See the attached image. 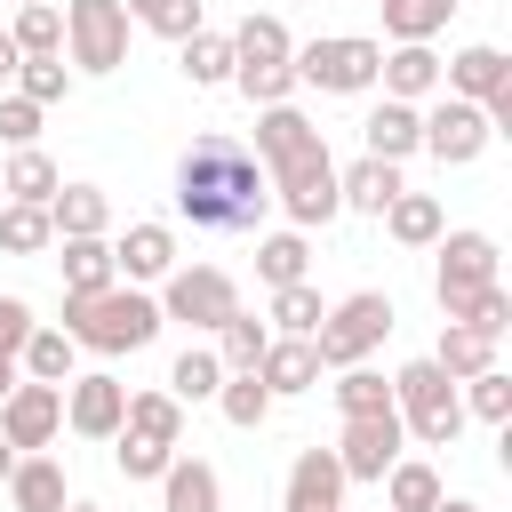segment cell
<instances>
[{"instance_id": "74e56055", "label": "cell", "mask_w": 512, "mask_h": 512, "mask_svg": "<svg viewBox=\"0 0 512 512\" xmlns=\"http://www.w3.org/2000/svg\"><path fill=\"white\" fill-rule=\"evenodd\" d=\"M264 344H272V328H264L256 312L216 320V360H224V368H256V360H264Z\"/></svg>"}, {"instance_id": "52a82bcc", "label": "cell", "mask_w": 512, "mask_h": 512, "mask_svg": "<svg viewBox=\"0 0 512 512\" xmlns=\"http://www.w3.org/2000/svg\"><path fill=\"white\" fill-rule=\"evenodd\" d=\"M232 312H240V288L216 264H176L168 288H160V320H184V328H208L216 336V320H232Z\"/></svg>"}, {"instance_id": "8992f818", "label": "cell", "mask_w": 512, "mask_h": 512, "mask_svg": "<svg viewBox=\"0 0 512 512\" xmlns=\"http://www.w3.org/2000/svg\"><path fill=\"white\" fill-rule=\"evenodd\" d=\"M384 336H392V296H384V288H352L344 304L320 312L312 352H320V368H352V360H368Z\"/></svg>"}, {"instance_id": "b9f144b4", "label": "cell", "mask_w": 512, "mask_h": 512, "mask_svg": "<svg viewBox=\"0 0 512 512\" xmlns=\"http://www.w3.org/2000/svg\"><path fill=\"white\" fill-rule=\"evenodd\" d=\"M448 320H464V328H480V336H504V328H512V296H504V280H488V288L456 296V304H448Z\"/></svg>"}, {"instance_id": "681fc988", "label": "cell", "mask_w": 512, "mask_h": 512, "mask_svg": "<svg viewBox=\"0 0 512 512\" xmlns=\"http://www.w3.org/2000/svg\"><path fill=\"white\" fill-rule=\"evenodd\" d=\"M32 328H40V320H32V304H24V296H0V360H16Z\"/></svg>"}, {"instance_id": "44dd1931", "label": "cell", "mask_w": 512, "mask_h": 512, "mask_svg": "<svg viewBox=\"0 0 512 512\" xmlns=\"http://www.w3.org/2000/svg\"><path fill=\"white\" fill-rule=\"evenodd\" d=\"M48 224H56V240H88V232L112 224V200L96 184H56L48 192Z\"/></svg>"}, {"instance_id": "4fadbf2b", "label": "cell", "mask_w": 512, "mask_h": 512, "mask_svg": "<svg viewBox=\"0 0 512 512\" xmlns=\"http://www.w3.org/2000/svg\"><path fill=\"white\" fill-rule=\"evenodd\" d=\"M64 424H72L80 440H112V432L128 424V384L104 376V368H96V376H72V384H64Z\"/></svg>"}, {"instance_id": "9a60e30c", "label": "cell", "mask_w": 512, "mask_h": 512, "mask_svg": "<svg viewBox=\"0 0 512 512\" xmlns=\"http://www.w3.org/2000/svg\"><path fill=\"white\" fill-rule=\"evenodd\" d=\"M400 192H408V184H400V160H376V152H360L352 168H336V200H344V208H360V216H384Z\"/></svg>"}, {"instance_id": "ee69618b", "label": "cell", "mask_w": 512, "mask_h": 512, "mask_svg": "<svg viewBox=\"0 0 512 512\" xmlns=\"http://www.w3.org/2000/svg\"><path fill=\"white\" fill-rule=\"evenodd\" d=\"M144 32H160V40H192L200 32V0H120Z\"/></svg>"}, {"instance_id": "d6986e66", "label": "cell", "mask_w": 512, "mask_h": 512, "mask_svg": "<svg viewBox=\"0 0 512 512\" xmlns=\"http://www.w3.org/2000/svg\"><path fill=\"white\" fill-rule=\"evenodd\" d=\"M160 512H224V480H216V464H200V456H168V472H160Z\"/></svg>"}, {"instance_id": "7c38bea8", "label": "cell", "mask_w": 512, "mask_h": 512, "mask_svg": "<svg viewBox=\"0 0 512 512\" xmlns=\"http://www.w3.org/2000/svg\"><path fill=\"white\" fill-rule=\"evenodd\" d=\"M432 248H440V264H432V296H440V312H448L456 296H472V288L496 280V240H488V232H440Z\"/></svg>"}, {"instance_id": "d590c367", "label": "cell", "mask_w": 512, "mask_h": 512, "mask_svg": "<svg viewBox=\"0 0 512 512\" xmlns=\"http://www.w3.org/2000/svg\"><path fill=\"white\" fill-rule=\"evenodd\" d=\"M376 8H384V32L392 40H432L456 16V0H376Z\"/></svg>"}, {"instance_id": "816d5d0a", "label": "cell", "mask_w": 512, "mask_h": 512, "mask_svg": "<svg viewBox=\"0 0 512 512\" xmlns=\"http://www.w3.org/2000/svg\"><path fill=\"white\" fill-rule=\"evenodd\" d=\"M432 512H488V504H472V496H440Z\"/></svg>"}, {"instance_id": "cb8c5ba5", "label": "cell", "mask_w": 512, "mask_h": 512, "mask_svg": "<svg viewBox=\"0 0 512 512\" xmlns=\"http://www.w3.org/2000/svg\"><path fill=\"white\" fill-rule=\"evenodd\" d=\"M288 56H296V40H288V24H280V16H240V32H232V72L288 64Z\"/></svg>"}, {"instance_id": "277c9868", "label": "cell", "mask_w": 512, "mask_h": 512, "mask_svg": "<svg viewBox=\"0 0 512 512\" xmlns=\"http://www.w3.org/2000/svg\"><path fill=\"white\" fill-rule=\"evenodd\" d=\"M392 408H400V432L424 440V448H456V432H464V392L432 352L392 376Z\"/></svg>"}, {"instance_id": "7a4b0ae2", "label": "cell", "mask_w": 512, "mask_h": 512, "mask_svg": "<svg viewBox=\"0 0 512 512\" xmlns=\"http://www.w3.org/2000/svg\"><path fill=\"white\" fill-rule=\"evenodd\" d=\"M256 168L272 184V200L288 208L296 232L328 224L344 200H336V160H328V136L296 112V104H256Z\"/></svg>"}, {"instance_id": "7402d4cb", "label": "cell", "mask_w": 512, "mask_h": 512, "mask_svg": "<svg viewBox=\"0 0 512 512\" xmlns=\"http://www.w3.org/2000/svg\"><path fill=\"white\" fill-rule=\"evenodd\" d=\"M8 504H16V512H64V504H72V496H64V464H56V456H16Z\"/></svg>"}, {"instance_id": "1f68e13d", "label": "cell", "mask_w": 512, "mask_h": 512, "mask_svg": "<svg viewBox=\"0 0 512 512\" xmlns=\"http://www.w3.org/2000/svg\"><path fill=\"white\" fill-rule=\"evenodd\" d=\"M184 80H192V88H232V32H208V24H200V32L184 40Z\"/></svg>"}, {"instance_id": "5b68a950", "label": "cell", "mask_w": 512, "mask_h": 512, "mask_svg": "<svg viewBox=\"0 0 512 512\" xmlns=\"http://www.w3.org/2000/svg\"><path fill=\"white\" fill-rule=\"evenodd\" d=\"M288 64H296V88H320V96H368L384 48L360 40V32H320V40H304Z\"/></svg>"}, {"instance_id": "f5cc1de1", "label": "cell", "mask_w": 512, "mask_h": 512, "mask_svg": "<svg viewBox=\"0 0 512 512\" xmlns=\"http://www.w3.org/2000/svg\"><path fill=\"white\" fill-rule=\"evenodd\" d=\"M8 472H16V448H8V440H0V488H8Z\"/></svg>"}, {"instance_id": "ba28073f", "label": "cell", "mask_w": 512, "mask_h": 512, "mask_svg": "<svg viewBox=\"0 0 512 512\" xmlns=\"http://www.w3.org/2000/svg\"><path fill=\"white\" fill-rule=\"evenodd\" d=\"M64 48L80 72H120L128 64V8L120 0H72L64 8Z\"/></svg>"}, {"instance_id": "f546056e", "label": "cell", "mask_w": 512, "mask_h": 512, "mask_svg": "<svg viewBox=\"0 0 512 512\" xmlns=\"http://www.w3.org/2000/svg\"><path fill=\"white\" fill-rule=\"evenodd\" d=\"M448 488H440V472L432 464H416V456H400L392 472H384V512H432Z\"/></svg>"}, {"instance_id": "4dcf8cb0", "label": "cell", "mask_w": 512, "mask_h": 512, "mask_svg": "<svg viewBox=\"0 0 512 512\" xmlns=\"http://www.w3.org/2000/svg\"><path fill=\"white\" fill-rule=\"evenodd\" d=\"M8 40H16L24 56H64V8H48V0H16Z\"/></svg>"}, {"instance_id": "ab89813d", "label": "cell", "mask_w": 512, "mask_h": 512, "mask_svg": "<svg viewBox=\"0 0 512 512\" xmlns=\"http://www.w3.org/2000/svg\"><path fill=\"white\" fill-rule=\"evenodd\" d=\"M336 408H344V416H376V408H392V376H376L368 360L336 368Z\"/></svg>"}, {"instance_id": "11a10c76", "label": "cell", "mask_w": 512, "mask_h": 512, "mask_svg": "<svg viewBox=\"0 0 512 512\" xmlns=\"http://www.w3.org/2000/svg\"><path fill=\"white\" fill-rule=\"evenodd\" d=\"M64 512H104V504H88V496H72V504H64Z\"/></svg>"}, {"instance_id": "6da1fadb", "label": "cell", "mask_w": 512, "mask_h": 512, "mask_svg": "<svg viewBox=\"0 0 512 512\" xmlns=\"http://www.w3.org/2000/svg\"><path fill=\"white\" fill-rule=\"evenodd\" d=\"M264 208H272V184H264L256 152L240 136L208 128V136L184 144V160H176V216L192 232H256Z\"/></svg>"}, {"instance_id": "83f0119b", "label": "cell", "mask_w": 512, "mask_h": 512, "mask_svg": "<svg viewBox=\"0 0 512 512\" xmlns=\"http://www.w3.org/2000/svg\"><path fill=\"white\" fill-rule=\"evenodd\" d=\"M72 352H80V344H72L64 328H32L24 352H16V368H24L32 384H72Z\"/></svg>"}, {"instance_id": "f6af8a7d", "label": "cell", "mask_w": 512, "mask_h": 512, "mask_svg": "<svg viewBox=\"0 0 512 512\" xmlns=\"http://www.w3.org/2000/svg\"><path fill=\"white\" fill-rule=\"evenodd\" d=\"M16 96H32L40 112H48V104H64V96H72L64 56H24V64H16Z\"/></svg>"}, {"instance_id": "603a6c76", "label": "cell", "mask_w": 512, "mask_h": 512, "mask_svg": "<svg viewBox=\"0 0 512 512\" xmlns=\"http://www.w3.org/2000/svg\"><path fill=\"white\" fill-rule=\"evenodd\" d=\"M56 248H64V256H56V264H64V296H96V288H112V280H120V272H112V240H104V232H88V240H56Z\"/></svg>"}, {"instance_id": "ffe728a7", "label": "cell", "mask_w": 512, "mask_h": 512, "mask_svg": "<svg viewBox=\"0 0 512 512\" xmlns=\"http://www.w3.org/2000/svg\"><path fill=\"white\" fill-rule=\"evenodd\" d=\"M256 376H264L272 400H280V392H312V384H320V352H312V336H272L264 360H256Z\"/></svg>"}, {"instance_id": "f907efd6", "label": "cell", "mask_w": 512, "mask_h": 512, "mask_svg": "<svg viewBox=\"0 0 512 512\" xmlns=\"http://www.w3.org/2000/svg\"><path fill=\"white\" fill-rule=\"evenodd\" d=\"M16 64H24V48H16V40H8V24H0V88L16 80Z\"/></svg>"}, {"instance_id": "8fae6325", "label": "cell", "mask_w": 512, "mask_h": 512, "mask_svg": "<svg viewBox=\"0 0 512 512\" xmlns=\"http://www.w3.org/2000/svg\"><path fill=\"white\" fill-rule=\"evenodd\" d=\"M408 432H400V408H376V416H344V440H336V464L344 480H384L400 464Z\"/></svg>"}, {"instance_id": "db71d44e", "label": "cell", "mask_w": 512, "mask_h": 512, "mask_svg": "<svg viewBox=\"0 0 512 512\" xmlns=\"http://www.w3.org/2000/svg\"><path fill=\"white\" fill-rule=\"evenodd\" d=\"M8 384H16V360H0V400H8Z\"/></svg>"}, {"instance_id": "9c48e42d", "label": "cell", "mask_w": 512, "mask_h": 512, "mask_svg": "<svg viewBox=\"0 0 512 512\" xmlns=\"http://www.w3.org/2000/svg\"><path fill=\"white\" fill-rule=\"evenodd\" d=\"M488 112L480 104H464V96H440L432 112H416V152H432L440 168H464V160H480L488 152Z\"/></svg>"}, {"instance_id": "f35d334b", "label": "cell", "mask_w": 512, "mask_h": 512, "mask_svg": "<svg viewBox=\"0 0 512 512\" xmlns=\"http://www.w3.org/2000/svg\"><path fill=\"white\" fill-rule=\"evenodd\" d=\"M216 384H224V360H216L208 344H184L176 368H168V392H176V400H216Z\"/></svg>"}, {"instance_id": "e0dca14e", "label": "cell", "mask_w": 512, "mask_h": 512, "mask_svg": "<svg viewBox=\"0 0 512 512\" xmlns=\"http://www.w3.org/2000/svg\"><path fill=\"white\" fill-rule=\"evenodd\" d=\"M376 80H384V96H400V104L432 96V88H440V56H432V40H392L384 64H376Z\"/></svg>"}, {"instance_id": "4316f807", "label": "cell", "mask_w": 512, "mask_h": 512, "mask_svg": "<svg viewBox=\"0 0 512 512\" xmlns=\"http://www.w3.org/2000/svg\"><path fill=\"white\" fill-rule=\"evenodd\" d=\"M384 232H392L400 248H432V240L448 232V216H440V200H432V192H400V200L384 208Z\"/></svg>"}, {"instance_id": "e575fe53", "label": "cell", "mask_w": 512, "mask_h": 512, "mask_svg": "<svg viewBox=\"0 0 512 512\" xmlns=\"http://www.w3.org/2000/svg\"><path fill=\"white\" fill-rule=\"evenodd\" d=\"M128 432L184 448V400H176V392H128Z\"/></svg>"}, {"instance_id": "7dc6e473", "label": "cell", "mask_w": 512, "mask_h": 512, "mask_svg": "<svg viewBox=\"0 0 512 512\" xmlns=\"http://www.w3.org/2000/svg\"><path fill=\"white\" fill-rule=\"evenodd\" d=\"M232 88L248 104H288L296 96V64H256V72H232Z\"/></svg>"}, {"instance_id": "bcb514c9", "label": "cell", "mask_w": 512, "mask_h": 512, "mask_svg": "<svg viewBox=\"0 0 512 512\" xmlns=\"http://www.w3.org/2000/svg\"><path fill=\"white\" fill-rule=\"evenodd\" d=\"M472 392H464V416H480V424H504L512 416V376L504 368H480V376H464Z\"/></svg>"}, {"instance_id": "d6a6232c", "label": "cell", "mask_w": 512, "mask_h": 512, "mask_svg": "<svg viewBox=\"0 0 512 512\" xmlns=\"http://www.w3.org/2000/svg\"><path fill=\"white\" fill-rule=\"evenodd\" d=\"M304 264H312V248H304V232H296V224L256 240V280H264V288H288V280H304Z\"/></svg>"}, {"instance_id": "7bdbcfd3", "label": "cell", "mask_w": 512, "mask_h": 512, "mask_svg": "<svg viewBox=\"0 0 512 512\" xmlns=\"http://www.w3.org/2000/svg\"><path fill=\"white\" fill-rule=\"evenodd\" d=\"M168 456H176L168 440H144V432H128V424L112 432V464H120V480H160Z\"/></svg>"}, {"instance_id": "60d3db41", "label": "cell", "mask_w": 512, "mask_h": 512, "mask_svg": "<svg viewBox=\"0 0 512 512\" xmlns=\"http://www.w3.org/2000/svg\"><path fill=\"white\" fill-rule=\"evenodd\" d=\"M48 240H56L48 208H32V200H8V208H0V248H8V256H40Z\"/></svg>"}, {"instance_id": "30bf717a", "label": "cell", "mask_w": 512, "mask_h": 512, "mask_svg": "<svg viewBox=\"0 0 512 512\" xmlns=\"http://www.w3.org/2000/svg\"><path fill=\"white\" fill-rule=\"evenodd\" d=\"M56 432H64V384H32V376H16L8 400H0V440L24 456V448H48Z\"/></svg>"}, {"instance_id": "8d00e7d4", "label": "cell", "mask_w": 512, "mask_h": 512, "mask_svg": "<svg viewBox=\"0 0 512 512\" xmlns=\"http://www.w3.org/2000/svg\"><path fill=\"white\" fill-rule=\"evenodd\" d=\"M320 288L312 280H288V288H272V336H312L320 328Z\"/></svg>"}, {"instance_id": "d4e9b609", "label": "cell", "mask_w": 512, "mask_h": 512, "mask_svg": "<svg viewBox=\"0 0 512 512\" xmlns=\"http://www.w3.org/2000/svg\"><path fill=\"white\" fill-rule=\"evenodd\" d=\"M360 144L376 152V160H408L416 152V104H400V96H384L368 120H360Z\"/></svg>"}, {"instance_id": "836d02e7", "label": "cell", "mask_w": 512, "mask_h": 512, "mask_svg": "<svg viewBox=\"0 0 512 512\" xmlns=\"http://www.w3.org/2000/svg\"><path fill=\"white\" fill-rule=\"evenodd\" d=\"M432 360H440V368H448V376L464 384V376H480V368H496V336H480V328H464V320H448V328H440V352H432Z\"/></svg>"}, {"instance_id": "2e32d148", "label": "cell", "mask_w": 512, "mask_h": 512, "mask_svg": "<svg viewBox=\"0 0 512 512\" xmlns=\"http://www.w3.org/2000/svg\"><path fill=\"white\" fill-rule=\"evenodd\" d=\"M112 272L120 280H168L176 272V232L168 224H128L112 240Z\"/></svg>"}, {"instance_id": "5bb4252c", "label": "cell", "mask_w": 512, "mask_h": 512, "mask_svg": "<svg viewBox=\"0 0 512 512\" xmlns=\"http://www.w3.org/2000/svg\"><path fill=\"white\" fill-rule=\"evenodd\" d=\"M344 464H336V448H304L296 464H288V512H344Z\"/></svg>"}, {"instance_id": "484cf974", "label": "cell", "mask_w": 512, "mask_h": 512, "mask_svg": "<svg viewBox=\"0 0 512 512\" xmlns=\"http://www.w3.org/2000/svg\"><path fill=\"white\" fill-rule=\"evenodd\" d=\"M56 184H64V176H56V160H48L40 144H16L8 168H0V192H8V200H32V208H48Z\"/></svg>"}, {"instance_id": "ac0fdd59", "label": "cell", "mask_w": 512, "mask_h": 512, "mask_svg": "<svg viewBox=\"0 0 512 512\" xmlns=\"http://www.w3.org/2000/svg\"><path fill=\"white\" fill-rule=\"evenodd\" d=\"M496 88H512V56H504V48L472 40V48H456V56H448V96H464V104H488Z\"/></svg>"}, {"instance_id": "f1b7e54d", "label": "cell", "mask_w": 512, "mask_h": 512, "mask_svg": "<svg viewBox=\"0 0 512 512\" xmlns=\"http://www.w3.org/2000/svg\"><path fill=\"white\" fill-rule=\"evenodd\" d=\"M216 408H224V424L256 432V424L272 416V392H264V376H256V368H224V384H216Z\"/></svg>"}, {"instance_id": "3957f363", "label": "cell", "mask_w": 512, "mask_h": 512, "mask_svg": "<svg viewBox=\"0 0 512 512\" xmlns=\"http://www.w3.org/2000/svg\"><path fill=\"white\" fill-rule=\"evenodd\" d=\"M64 336L88 352H144L160 336V296H144L136 280H112L96 296H64Z\"/></svg>"}, {"instance_id": "c3c4849f", "label": "cell", "mask_w": 512, "mask_h": 512, "mask_svg": "<svg viewBox=\"0 0 512 512\" xmlns=\"http://www.w3.org/2000/svg\"><path fill=\"white\" fill-rule=\"evenodd\" d=\"M0 144H40V104L32 96H0Z\"/></svg>"}]
</instances>
